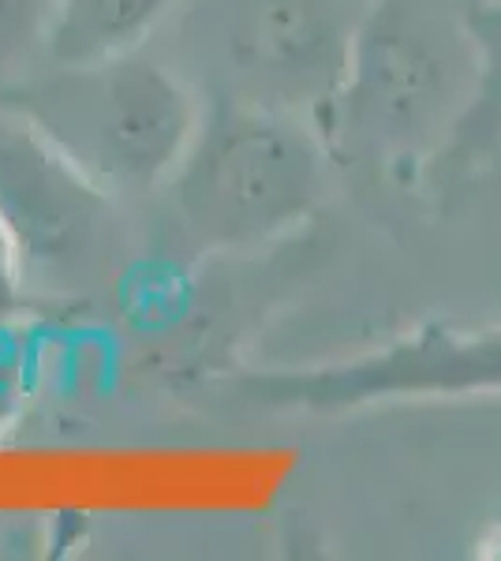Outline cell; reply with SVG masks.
Returning <instances> with one entry per match:
<instances>
[{
    "instance_id": "1",
    "label": "cell",
    "mask_w": 501,
    "mask_h": 561,
    "mask_svg": "<svg viewBox=\"0 0 501 561\" xmlns=\"http://www.w3.org/2000/svg\"><path fill=\"white\" fill-rule=\"evenodd\" d=\"M479 83L468 0H367L322 121L337 165L415 176L445 158Z\"/></svg>"
},
{
    "instance_id": "2",
    "label": "cell",
    "mask_w": 501,
    "mask_h": 561,
    "mask_svg": "<svg viewBox=\"0 0 501 561\" xmlns=\"http://www.w3.org/2000/svg\"><path fill=\"white\" fill-rule=\"evenodd\" d=\"M0 105L121 203L169 184L206 98L172 60L139 45L94 60H42L0 87Z\"/></svg>"
},
{
    "instance_id": "3",
    "label": "cell",
    "mask_w": 501,
    "mask_h": 561,
    "mask_svg": "<svg viewBox=\"0 0 501 561\" xmlns=\"http://www.w3.org/2000/svg\"><path fill=\"white\" fill-rule=\"evenodd\" d=\"M333 165L330 142L307 116L206 98L166 192L187 248L254 251L322 206Z\"/></svg>"
},
{
    "instance_id": "4",
    "label": "cell",
    "mask_w": 501,
    "mask_h": 561,
    "mask_svg": "<svg viewBox=\"0 0 501 561\" xmlns=\"http://www.w3.org/2000/svg\"><path fill=\"white\" fill-rule=\"evenodd\" d=\"M367 0H180L203 98L270 105L322 128Z\"/></svg>"
},
{
    "instance_id": "5",
    "label": "cell",
    "mask_w": 501,
    "mask_h": 561,
    "mask_svg": "<svg viewBox=\"0 0 501 561\" xmlns=\"http://www.w3.org/2000/svg\"><path fill=\"white\" fill-rule=\"evenodd\" d=\"M0 232L23 293H79L121 248L116 198L0 105Z\"/></svg>"
},
{
    "instance_id": "6",
    "label": "cell",
    "mask_w": 501,
    "mask_h": 561,
    "mask_svg": "<svg viewBox=\"0 0 501 561\" xmlns=\"http://www.w3.org/2000/svg\"><path fill=\"white\" fill-rule=\"evenodd\" d=\"M262 409L349 412L394 401L501 397V322H431L341 364L277 370L248 382Z\"/></svg>"
},
{
    "instance_id": "7",
    "label": "cell",
    "mask_w": 501,
    "mask_h": 561,
    "mask_svg": "<svg viewBox=\"0 0 501 561\" xmlns=\"http://www.w3.org/2000/svg\"><path fill=\"white\" fill-rule=\"evenodd\" d=\"M177 4L180 0H57L45 60H94L150 45L177 15Z\"/></svg>"
},
{
    "instance_id": "8",
    "label": "cell",
    "mask_w": 501,
    "mask_h": 561,
    "mask_svg": "<svg viewBox=\"0 0 501 561\" xmlns=\"http://www.w3.org/2000/svg\"><path fill=\"white\" fill-rule=\"evenodd\" d=\"M468 23L476 34L479 83L457 139L442 158L460 173L490 161L501 147V0H468Z\"/></svg>"
},
{
    "instance_id": "9",
    "label": "cell",
    "mask_w": 501,
    "mask_h": 561,
    "mask_svg": "<svg viewBox=\"0 0 501 561\" xmlns=\"http://www.w3.org/2000/svg\"><path fill=\"white\" fill-rule=\"evenodd\" d=\"M57 0H0V87L49 57Z\"/></svg>"
},
{
    "instance_id": "10",
    "label": "cell",
    "mask_w": 501,
    "mask_h": 561,
    "mask_svg": "<svg viewBox=\"0 0 501 561\" xmlns=\"http://www.w3.org/2000/svg\"><path fill=\"white\" fill-rule=\"evenodd\" d=\"M20 274H15V259L12 251H8V240L4 232H0V311L4 307H15V300H20Z\"/></svg>"
}]
</instances>
